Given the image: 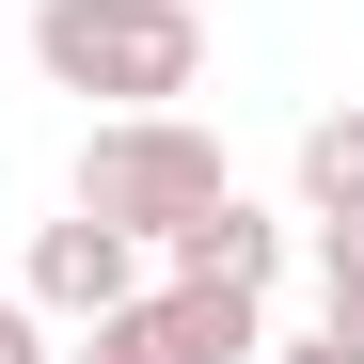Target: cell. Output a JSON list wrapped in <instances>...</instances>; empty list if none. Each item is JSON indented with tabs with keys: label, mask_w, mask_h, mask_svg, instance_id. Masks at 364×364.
<instances>
[{
	"label": "cell",
	"mask_w": 364,
	"mask_h": 364,
	"mask_svg": "<svg viewBox=\"0 0 364 364\" xmlns=\"http://www.w3.org/2000/svg\"><path fill=\"white\" fill-rule=\"evenodd\" d=\"M159 254H174V269H206V285H269V269H285V222H269L254 191H206Z\"/></svg>",
	"instance_id": "5b68a950"
},
{
	"label": "cell",
	"mask_w": 364,
	"mask_h": 364,
	"mask_svg": "<svg viewBox=\"0 0 364 364\" xmlns=\"http://www.w3.org/2000/svg\"><path fill=\"white\" fill-rule=\"evenodd\" d=\"M317 317L364 333V222H317Z\"/></svg>",
	"instance_id": "52a82bcc"
},
{
	"label": "cell",
	"mask_w": 364,
	"mask_h": 364,
	"mask_svg": "<svg viewBox=\"0 0 364 364\" xmlns=\"http://www.w3.org/2000/svg\"><path fill=\"white\" fill-rule=\"evenodd\" d=\"M143 348L159 364H254L269 348V285H206V269H143Z\"/></svg>",
	"instance_id": "277c9868"
},
{
	"label": "cell",
	"mask_w": 364,
	"mask_h": 364,
	"mask_svg": "<svg viewBox=\"0 0 364 364\" xmlns=\"http://www.w3.org/2000/svg\"><path fill=\"white\" fill-rule=\"evenodd\" d=\"M32 64H48V95L174 111L206 80V0H32Z\"/></svg>",
	"instance_id": "6da1fadb"
},
{
	"label": "cell",
	"mask_w": 364,
	"mask_h": 364,
	"mask_svg": "<svg viewBox=\"0 0 364 364\" xmlns=\"http://www.w3.org/2000/svg\"><path fill=\"white\" fill-rule=\"evenodd\" d=\"M0 364H48V317H32L16 285H0Z\"/></svg>",
	"instance_id": "9c48e42d"
},
{
	"label": "cell",
	"mask_w": 364,
	"mask_h": 364,
	"mask_svg": "<svg viewBox=\"0 0 364 364\" xmlns=\"http://www.w3.org/2000/svg\"><path fill=\"white\" fill-rule=\"evenodd\" d=\"M269 364H364V333H333V317H317V333H285Z\"/></svg>",
	"instance_id": "30bf717a"
},
{
	"label": "cell",
	"mask_w": 364,
	"mask_h": 364,
	"mask_svg": "<svg viewBox=\"0 0 364 364\" xmlns=\"http://www.w3.org/2000/svg\"><path fill=\"white\" fill-rule=\"evenodd\" d=\"M206 191H237V174H222V143L191 127V111H95V143H80V191H64V206L127 222L143 254H159V237L191 222Z\"/></svg>",
	"instance_id": "7a4b0ae2"
},
{
	"label": "cell",
	"mask_w": 364,
	"mask_h": 364,
	"mask_svg": "<svg viewBox=\"0 0 364 364\" xmlns=\"http://www.w3.org/2000/svg\"><path fill=\"white\" fill-rule=\"evenodd\" d=\"M0 16H16V0H0Z\"/></svg>",
	"instance_id": "8fae6325"
},
{
	"label": "cell",
	"mask_w": 364,
	"mask_h": 364,
	"mask_svg": "<svg viewBox=\"0 0 364 364\" xmlns=\"http://www.w3.org/2000/svg\"><path fill=\"white\" fill-rule=\"evenodd\" d=\"M48 364H159V348H143V317H80V348H48Z\"/></svg>",
	"instance_id": "ba28073f"
},
{
	"label": "cell",
	"mask_w": 364,
	"mask_h": 364,
	"mask_svg": "<svg viewBox=\"0 0 364 364\" xmlns=\"http://www.w3.org/2000/svg\"><path fill=\"white\" fill-rule=\"evenodd\" d=\"M301 222H364V95L301 127Z\"/></svg>",
	"instance_id": "8992f818"
},
{
	"label": "cell",
	"mask_w": 364,
	"mask_h": 364,
	"mask_svg": "<svg viewBox=\"0 0 364 364\" xmlns=\"http://www.w3.org/2000/svg\"><path fill=\"white\" fill-rule=\"evenodd\" d=\"M16 301H32L48 333H80V317H127V301H143V237H127V222H95V206L32 222V269H16Z\"/></svg>",
	"instance_id": "3957f363"
}]
</instances>
